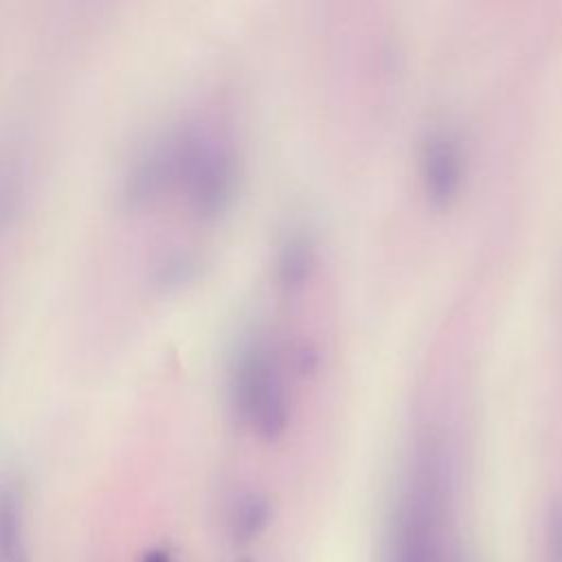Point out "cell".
Wrapping results in <instances>:
<instances>
[{
	"label": "cell",
	"mask_w": 562,
	"mask_h": 562,
	"mask_svg": "<svg viewBox=\"0 0 562 562\" xmlns=\"http://www.w3.org/2000/svg\"><path fill=\"white\" fill-rule=\"evenodd\" d=\"M270 520V503L257 490H241L231 503V531L246 542L257 538Z\"/></svg>",
	"instance_id": "cell-8"
},
{
	"label": "cell",
	"mask_w": 562,
	"mask_h": 562,
	"mask_svg": "<svg viewBox=\"0 0 562 562\" xmlns=\"http://www.w3.org/2000/svg\"><path fill=\"white\" fill-rule=\"evenodd\" d=\"M204 270L202 252L191 244L162 246L149 268L147 283L160 296H171L187 290Z\"/></svg>",
	"instance_id": "cell-5"
},
{
	"label": "cell",
	"mask_w": 562,
	"mask_h": 562,
	"mask_svg": "<svg viewBox=\"0 0 562 562\" xmlns=\"http://www.w3.org/2000/svg\"><path fill=\"white\" fill-rule=\"evenodd\" d=\"M176 132V189L200 220H217L233 202L239 158L233 138L209 121H187Z\"/></svg>",
	"instance_id": "cell-2"
},
{
	"label": "cell",
	"mask_w": 562,
	"mask_h": 562,
	"mask_svg": "<svg viewBox=\"0 0 562 562\" xmlns=\"http://www.w3.org/2000/svg\"><path fill=\"white\" fill-rule=\"evenodd\" d=\"M231 406L235 417L263 441L279 439L290 422V389L281 345L266 327L248 329L231 367Z\"/></svg>",
	"instance_id": "cell-1"
},
{
	"label": "cell",
	"mask_w": 562,
	"mask_h": 562,
	"mask_svg": "<svg viewBox=\"0 0 562 562\" xmlns=\"http://www.w3.org/2000/svg\"><path fill=\"white\" fill-rule=\"evenodd\" d=\"M239 562H252V560H248V558H241V560H239Z\"/></svg>",
	"instance_id": "cell-11"
},
{
	"label": "cell",
	"mask_w": 562,
	"mask_h": 562,
	"mask_svg": "<svg viewBox=\"0 0 562 562\" xmlns=\"http://www.w3.org/2000/svg\"><path fill=\"white\" fill-rule=\"evenodd\" d=\"M314 268V246L312 241L301 233L292 231L285 235V239L279 244L277 255V279L288 290L294 292L305 285Z\"/></svg>",
	"instance_id": "cell-7"
},
{
	"label": "cell",
	"mask_w": 562,
	"mask_h": 562,
	"mask_svg": "<svg viewBox=\"0 0 562 562\" xmlns=\"http://www.w3.org/2000/svg\"><path fill=\"white\" fill-rule=\"evenodd\" d=\"M140 562H171V555H169V551H167V549H162V547H154V549H149V551H145V553H143Z\"/></svg>",
	"instance_id": "cell-10"
},
{
	"label": "cell",
	"mask_w": 562,
	"mask_h": 562,
	"mask_svg": "<svg viewBox=\"0 0 562 562\" xmlns=\"http://www.w3.org/2000/svg\"><path fill=\"white\" fill-rule=\"evenodd\" d=\"M176 189V132L167 130L145 140L127 160L119 195L125 209L140 211Z\"/></svg>",
	"instance_id": "cell-3"
},
{
	"label": "cell",
	"mask_w": 562,
	"mask_h": 562,
	"mask_svg": "<svg viewBox=\"0 0 562 562\" xmlns=\"http://www.w3.org/2000/svg\"><path fill=\"white\" fill-rule=\"evenodd\" d=\"M419 173L428 200L450 204L463 182V149L454 130L435 125L426 132L419 149Z\"/></svg>",
	"instance_id": "cell-4"
},
{
	"label": "cell",
	"mask_w": 562,
	"mask_h": 562,
	"mask_svg": "<svg viewBox=\"0 0 562 562\" xmlns=\"http://www.w3.org/2000/svg\"><path fill=\"white\" fill-rule=\"evenodd\" d=\"M0 562H29L24 494L15 476H0Z\"/></svg>",
	"instance_id": "cell-6"
},
{
	"label": "cell",
	"mask_w": 562,
	"mask_h": 562,
	"mask_svg": "<svg viewBox=\"0 0 562 562\" xmlns=\"http://www.w3.org/2000/svg\"><path fill=\"white\" fill-rule=\"evenodd\" d=\"M13 158L15 156H7L0 162V226H4L20 209V198L24 193V171Z\"/></svg>",
	"instance_id": "cell-9"
}]
</instances>
